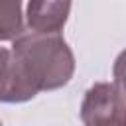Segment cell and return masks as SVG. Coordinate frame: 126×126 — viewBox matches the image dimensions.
<instances>
[{
    "label": "cell",
    "instance_id": "2",
    "mask_svg": "<svg viewBox=\"0 0 126 126\" xmlns=\"http://www.w3.org/2000/svg\"><path fill=\"white\" fill-rule=\"evenodd\" d=\"M81 120L85 126H126L122 83L93 85L81 104Z\"/></svg>",
    "mask_w": 126,
    "mask_h": 126
},
{
    "label": "cell",
    "instance_id": "3",
    "mask_svg": "<svg viewBox=\"0 0 126 126\" xmlns=\"http://www.w3.org/2000/svg\"><path fill=\"white\" fill-rule=\"evenodd\" d=\"M37 94L10 49L0 47V102H26Z\"/></svg>",
    "mask_w": 126,
    "mask_h": 126
},
{
    "label": "cell",
    "instance_id": "5",
    "mask_svg": "<svg viewBox=\"0 0 126 126\" xmlns=\"http://www.w3.org/2000/svg\"><path fill=\"white\" fill-rule=\"evenodd\" d=\"M24 33L22 2L0 0V41H14Z\"/></svg>",
    "mask_w": 126,
    "mask_h": 126
},
{
    "label": "cell",
    "instance_id": "1",
    "mask_svg": "<svg viewBox=\"0 0 126 126\" xmlns=\"http://www.w3.org/2000/svg\"><path fill=\"white\" fill-rule=\"evenodd\" d=\"M10 51L37 93L67 85L75 73L73 51L61 33L24 32L18 39H14Z\"/></svg>",
    "mask_w": 126,
    "mask_h": 126
},
{
    "label": "cell",
    "instance_id": "4",
    "mask_svg": "<svg viewBox=\"0 0 126 126\" xmlns=\"http://www.w3.org/2000/svg\"><path fill=\"white\" fill-rule=\"evenodd\" d=\"M69 12V2H30L26 8L28 30L32 33H61Z\"/></svg>",
    "mask_w": 126,
    "mask_h": 126
},
{
    "label": "cell",
    "instance_id": "6",
    "mask_svg": "<svg viewBox=\"0 0 126 126\" xmlns=\"http://www.w3.org/2000/svg\"><path fill=\"white\" fill-rule=\"evenodd\" d=\"M0 126H2V122H0Z\"/></svg>",
    "mask_w": 126,
    "mask_h": 126
}]
</instances>
